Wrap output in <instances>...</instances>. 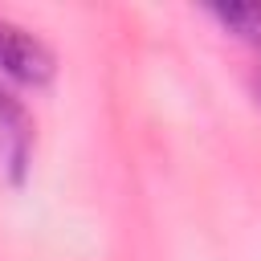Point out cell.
<instances>
[{"label": "cell", "instance_id": "cell-1", "mask_svg": "<svg viewBox=\"0 0 261 261\" xmlns=\"http://www.w3.org/2000/svg\"><path fill=\"white\" fill-rule=\"evenodd\" d=\"M0 69L16 82L41 86L53 77V53L24 29H16L12 20H0Z\"/></svg>", "mask_w": 261, "mask_h": 261}, {"label": "cell", "instance_id": "cell-2", "mask_svg": "<svg viewBox=\"0 0 261 261\" xmlns=\"http://www.w3.org/2000/svg\"><path fill=\"white\" fill-rule=\"evenodd\" d=\"M29 151H33V126H29V114H24V106H20L8 90H0V155H4V167H8L12 184L24 179Z\"/></svg>", "mask_w": 261, "mask_h": 261}, {"label": "cell", "instance_id": "cell-3", "mask_svg": "<svg viewBox=\"0 0 261 261\" xmlns=\"http://www.w3.org/2000/svg\"><path fill=\"white\" fill-rule=\"evenodd\" d=\"M208 12H212L228 33L261 45V4H216V8H208Z\"/></svg>", "mask_w": 261, "mask_h": 261}, {"label": "cell", "instance_id": "cell-4", "mask_svg": "<svg viewBox=\"0 0 261 261\" xmlns=\"http://www.w3.org/2000/svg\"><path fill=\"white\" fill-rule=\"evenodd\" d=\"M257 98H261V82H257Z\"/></svg>", "mask_w": 261, "mask_h": 261}]
</instances>
